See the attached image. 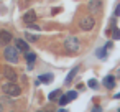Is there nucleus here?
<instances>
[{"instance_id": "nucleus-22", "label": "nucleus", "mask_w": 120, "mask_h": 112, "mask_svg": "<svg viewBox=\"0 0 120 112\" xmlns=\"http://www.w3.org/2000/svg\"><path fill=\"white\" fill-rule=\"evenodd\" d=\"M59 112H68V110L66 109H59Z\"/></svg>"}, {"instance_id": "nucleus-1", "label": "nucleus", "mask_w": 120, "mask_h": 112, "mask_svg": "<svg viewBox=\"0 0 120 112\" xmlns=\"http://www.w3.org/2000/svg\"><path fill=\"white\" fill-rule=\"evenodd\" d=\"M2 91H4L7 96H10V97H17V96L22 94V87H20L15 81H7L5 84H2Z\"/></svg>"}, {"instance_id": "nucleus-18", "label": "nucleus", "mask_w": 120, "mask_h": 112, "mask_svg": "<svg viewBox=\"0 0 120 112\" xmlns=\"http://www.w3.org/2000/svg\"><path fill=\"white\" fill-rule=\"evenodd\" d=\"M26 38H28L30 41H36V40H38V36H35V35H31V33H26Z\"/></svg>"}, {"instance_id": "nucleus-14", "label": "nucleus", "mask_w": 120, "mask_h": 112, "mask_svg": "<svg viewBox=\"0 0 120 112\" xmlns=\"http://www.w3.org/2000/svg\"><path fill=\"white\" fill-rule=\"evenodd\" d=\"M77 69H79V68H74V69H72V71H71V73L68 74V77H66V84H69V82H71V81L74 79V76H76V73H77Z\"/></svg>"}, {"instance_id": "nucleus-21", "label": "nucleus", "mask_w": 120, "mask_h": 112, "mask_svg": "<svg viewBox=\"0 0 120 112\" xmlns=\"http://www.w3.org/2000/svg\"><path fill=\"white\" fill-rule=\"evenodd\" d=\"M92 112H102V109L97 105V107H94V109H92Z\"/></svg>"}, {"instance_id": "nucleus-12", "label": "nucleus", "mask_w": 120, "mask_h": 112, "mask_svg": "<svg viewBox=\"0 0 120 112\" xmlns=\"http://www.w3.org/2000/svg\"><path fill=\"white\" fill-rule=\"evenodd\" d=\"M59 97H61V91H59V89H56V91L49 92V96H48V99H49V100H58Z\"/></svg>"}, {"instance_id": "nucleus-20", "label": "nucleus", "mask_w": 120, "mask_h": 112, "mask_svg": "<svg viewBox=\"0 0 120 112\" xmlns=\"http://www.w3.org/2000/svg\"><path fill=\"white\" fill-rule=\"evenodd\" d=\"M120 15V4H117V8H115V17Z\"/></svg>"}, {"instance_id": "nucleus-6", "label": "nucleus", "mask_w": 120, "mask_h": 112, "mask_svg": "<svg viewBox=\"0 0 120 112\" xmlns=\"http://www.w3.org/2000/svg\"><path fill=\"white\" fill-rule=\"evenodd\" d=\"M12 41V33L7 31V30H2L0 31V46H5Z\"/></svg>"}, {"instance_id": "nucleus-7", "label": "nucleus", "mask_w": 120, "mask_h": 112, "mask_svg": "<svg viewBox=\"0 0 120 112\" xmlns=\"http://www.w3.org/2000/svg\"><path fill=\"white\" fill-rule=\"evenodd\" d=\"M87 8H89L90 13H97L102 8V0H90L89 5H87Z\"/></svg>"}, {"instance_id": "nucleus-10", "label": "nucleus", "mask_w": 120, "mask_h": 112, "mask_svg": "<svg viewBox=\"0 0 120 112\" xmlns=\"http://www.w3.org/2000/svg\"><path fill=\"white\" fill-rule=\"evenodd\" d=\"M4 76H5L8 81H15V79H17V73H15L12 68H5V69H4Z\"/></svg>"}, {"instance_id": "nucleus-5", "label": "nucleus", "mask_w": 120, "mask_h": 112, "mask_svg": "<svg viewBox=\"0 0 120 112\" xmlns=\"http://www.w3.org/2000/svg\"><path fill=\"white\" fill-rule=\"evenodd\" d=\"M76 97H77V91H69V92H66L64 96H61L58 100H59V104H61V105H66L68 102L74 100Z\"/></svg>"}, {"instance_id": "nucleus-17", "label": "nucleus", "mask_w": 120, "mask_h": 112, "mask_svg": "<svg viewBox=\"0 0 120 112\" xmlns=\"http://www.w3.org/2000/svg\"><path fill=\"white\" fill-rule=\"evenodd\" d=\"M87 84H89V87H90V89H95V87H97V82H95V79H90Z\"/></svg>"}, {"instance_id": "nucleus-8", "label": "nucleus", "mask_w": 120, "mask_h": 112, "mask_svg": "<svg viewBox=\"0 0 120 112\" xmlns=\"http://www.w3.org/2000/svg\"><path fill=\"white\" fill-rule=\"evenodd\" d=\"M35 20H36V13H35V10H30V12H26V13L23 15V22H25V25L35 23Z\"/></svg>"}, {"instance_id": "nucleus-16", "label": "nucleus", "mask_w": 120, "mask_h": 112, "mask_svg": "<svg viewBox=\"0 0 120 112\" xmlns=\"http://www.w3.org/2000/svg\"><path fill=\"white\" fill-rule=\"evenodd\" d=\"M105 53H107V50H105V48L97 50V56H99V58H102V59H105Z\"/></svg>"}, {"instance_id": "nucleus-23", "label": "nucleus", "mask_w": 120, "mask_h": 112, "mask_svg": "<svg viewBox=\"0 0 120 112\" xmlns=\"http://www.w3.org/2000/svg\"><path fill=\"white\" fill-rule=\"evenodd\" d=\"M115 99H120V92H118V94H117V96H115Z\"/></svg>"}, {"instance_id": "nucleus-13", "label": "nucleus", "mask_w": 120, "mask_h": 112, "mask_svg": "<svg viewBox=\"0 0 120 112\" xmlns=\"http://www.w3.org/2000/svg\"><path fill=\"white\" fill-rule=\"evenodd\" d=\"M38 81L40 82H51L53 81V74H43V76H40Z\"/></svg>"}, {"instance_id": "nucleus-2", "label": "nucleus", "mask_w": 120, "mask_h": 112, "mask_svg": "<svg viewBox=\"0 0 120 112\" xmlns=\"http://www.w3.org/2000/svg\"><path fill=\"white\" fill-rule=\"evenodd\" d=\"M4 58H5V61H7V63L17 64V63H18V59H20L17 46H7V48L4 50Z\"/></svg>"}, {"instance_id": "nucleus-24", "label": "nucleus", "mask_w": 120, "mask_h": 112, "mask_svg": "<svg viewBox=\"0 0 120 112\" xmlns=\"http://www.w3.org/2000/svg\"><path fill=\"white\" fill-rule=\"evenodd\" d=\"M0 112H4V107H2V104H0Z\"/></svg>"}, {"instance_id": "nucleus-19", "label": "nucleus", "mask_w": 120, "mask_h": 112, "mask_svg": "<svg viewBox=\"0 0 120 112\" xmlns=\"http://www.w3.org/2000/svg\"><path fill=\"white\" fill-rule=\"evenodd\" d=\"M113 38H115V40H120V31H118L117 28H113Z\"/></svg>"}, {"instance_id": "nucleus-11", "label": "nucleus", "mask_w": 120, "mask_h": 112, "mask_svg": "<svg viewBox=\"0 0 120 112\" xmlns=\"http://www.w3.org/2000/svg\"><path fill=\"white\" fill-rule=\"evenodd\" d=\"M104 86L109 87V89H112V87L115 86V79H113V76H105V77H104Z\"/></svg>"}, {"instance_id": "nucleus-15", "label": "nucleus", "mask_w": 120, "mask_h": 112, "mask_svg": "<svg viewBox=\"0 0 120 112\" xmlns=\"http://www.w3.org/2000/svg\"><path fill=\"white\" fill-rule=\"evenodd\" d=\"M35 59H36V54H35V53H28V51H26V61H28L30 64H33V63H35Z\"/></svg>"}, {"instance_id": "nucleus-4", "label": "nucleus", "mask_w": 120, "mask_h": 112, "mask_svg": "<svg viewBox=\"0 0 120 112\" xmlns=\"http://www.w3.org/2000/svg\"><path fill=\"white\" fill-rule=\"evenodd\" d=\"M94 25H95V20H94V17H92V15L82 17V18H81V22H79V27H81L84 31L92 30V28H94Z\"/></svg>"}, {"instance_id": "nucleus-3", "label": "nucleus", "mask_w": 120, "mask_h": 112, "mask_svg": "<svg viewBox=\"0 0 120 112\" xmlns=\"http://www.w3.org/2000/svg\"><path fill=\"white\" fill-rule=\"evenodd\" d=\"M64 48H66L68 51H71V53H76V51H79V48H81V41H79L76 36H71V38H68V40L64 41Z\"/></svg>"}, {"instance_id": "nucleus-9", "label": "nucleus", "mask_w": 120, "mask_h": 112, "mask_svg": "<svg viewBox=\"0 0 120 112\" xmlns=\"http://www.w3.org/2000/svg\"><path fill=\"white\" fill-rule=\"evenodd\" d=\"M15 46H17L18 51H23V53L28 51V43H26L25 40H22V38H17V40H15Z\"/></svg>"}]
</instances>
